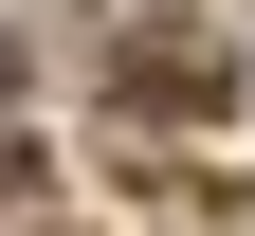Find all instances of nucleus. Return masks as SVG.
<instances>
[{"label":"nucleus","mask_w":255,"mask_h":236,"mask_svg":"<svg viewBox=\"0 0 255 236\" xmlns=\"http://www.w3.org/2000/svg\"><path fill=\"white\" fill-rule=\"evenodd\" d=\"M18 218H55V182H37L18 146H0V236H18Z\"/></svg>","instance_id":"obj_1"}]
</instances>
